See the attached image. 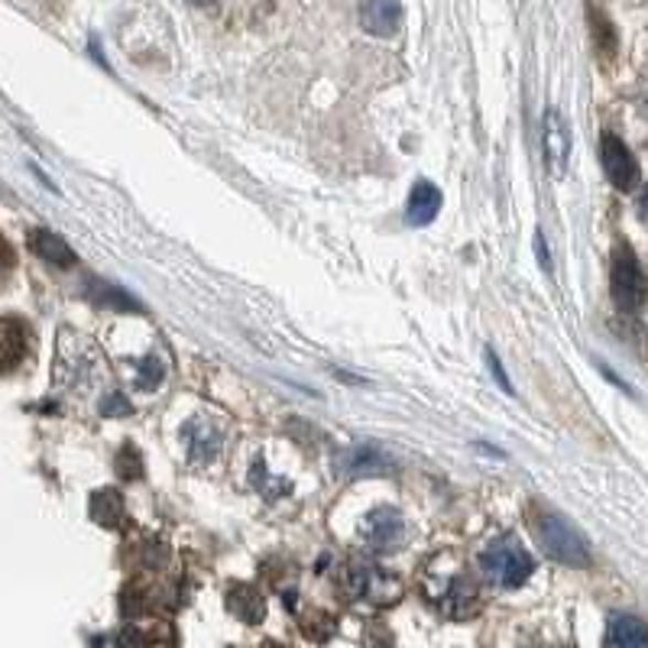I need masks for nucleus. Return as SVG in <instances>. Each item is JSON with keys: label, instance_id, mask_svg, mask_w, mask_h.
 Instances as JSON below:
<instances>
[{"label": "nucleus", "instance_id": "12", "mask_svg": "<svg viewBox=\"0 0 648 648\" xmlns=\"http://www.w3.org/2000/svg\"><path fill=\"white\" fill-rule=\"evenodd\" d=\"M606 642L613 648H648V626L639 616L613 613L606 623Z\"/></svg>", "mask_w": 648, "mask_h": 648}, {"label": "nucleus", "instance_id": "25", "mask_svg": "<svg viewBox=\"0 0 648 648\" xmlns=\"http://www.w3.org/2000/svg\"><path fill=\"white\" fill-rule=\"evenodd\" d=\"M536 250H539V263L544 267V270L551 272V257H548V247H544V240H536Z\"/></svg>", "mask_w": 648, "mask_h": 648}, {"label": "nucleus", "instance_id": "20", "mask_svg": "<svg viewBox=\"0 0 648 648\" xmlns=\"http://www.w3.org/2000/svg\"><path fill=\"white\" fill-rule=\"evenodd\" d=\"M117 477L120 480H140L143 477V457L133 444H123L120 447V457H117Z\"/></svg>", "mask_w": 648, "mask_h": 648}, {"label": "nucleus", "instance_id": "4", "mask_svg": "<svg viewBox=\"0 0 648 648\" xmlns=\"http://www.w3.org/2000/svg\"><path fill=\"white\" fill-rule=\"evenodd\" d=\"M344 591L350 600H364L377 606L396 603L402 596V587L392 574H386L374 561H360V558L344 568Z\"/></svg>", "mask_w": 648, "mask_h": 648}, {"label": "nucleus", "instance_id": "16", "mask_svg": "<svg viewBox=\"0 0 648 648\" xmlns=\"http://www.w3.org/2000/svg\"><path fill=\"white\" fill-rule=\"evenodd\" d=\"M91 516H95V522L117 529L123 522V496L117 489H98L91 496Z\"/></svg>", "mask_w": 648, "mask_h": 648}, {"label": "nucleus", "instance_id": "18", "mask_svg": "<svg viewBox=\"0 0 648 648\" xmlns=\"http://www.w3.org/2000/svg\"><path fill=\"white\" fill-rule=\"evenodd\" d=\"M250 484H253V489L257 493H263L267 499H279L282 493H289L292 486H289V480H282V477H270L267 474V461H257L253 464V471H250Z\"/></svg>", "mask_w": 648, "mask_h": 648}, {"label": "nucleus", "instance_id": "24", "mask_svg": "<svg viewBox=\"0 0 648 648\" xmlns=\"http://www.w3.org/2000/svg\"><path fill=\"white\" fill-rule=\"evenodd\" d=\"M117 648H150V646H147V639H143L137 629H123V633H120V639H117Z\"/></svg>", "mask_w": 648, "mask_h": 648}, {"label": "nucleus", "instance_id": "11", "mask_svg": "<svg viewBox=\"0 0 648 648\" xmlns=\"http://www.w3.org/2000/svg\"><path fill=\"white\" fill-rule=\"evenodd\" d=\"M402 23L399 0H364L360 3V26L374 36H392Z\"/></svg>", "mask_w": 648, "mask_h": 648}, {"label": "nucleus", "instance_id": "1", "mask_svg": "<svg viewBox=\"0 0 648 648\" xmlns=\"http://www.w3.org/2000/svg\"><path fill=\"white\" fill-rule=\"evenodd\" d=\"M422 591H425V600L432 603L441 616H447V619H467L480 606V596H477L474 581L461 568L432 564L425 571V577H422Z\"/></svg>", "mask_w": 648, "mask_h": 648}, {"label": "nucleus", "instance_id": "19", "mask_svg": "<svg viewBox=\"0 0 648 648\" xmlns=\"http://www.w3.org/2000/svg\"><path fill=\"white\" fill-rule=\"evenodd\" d=\"M230 606H234L247 623L263 619V596L257 594V591H250V587H237V591L230 594Z\"/></svg>", "mask_w": 648, "mask_h": 648}, {"label": "nucleus", "instance_id": "27", "mask_svg": "<svg viewBox=\"0 0 648 648\" xmlns=\"http://www.w3.org/2000/svg\"><path fill=\"white\" fill-rule=\"evenodd\" d=\"M188 3H195V7H208V3H215V0H188Z\"/></svg>", "mask_w": 648, "mask_h": 648}, {"label": "nucleus", "instance_id": "15", "mask_svg": "<svg viewBox=\"0 0 648 648\" xmlns=\"http://www.w3.org/2000/svg\"><path fill=\"white\" fill-rule=\"evenodd\" d=\"M0 350H3V374H13L17 364H20V360L26 357V350H30V331H26V324L7 318V322H3V331H0Z\"/></svg>", "mask_w": 648, "mask_h": 648}, {"label": "nucleus", "instance_id": "13", "mask_svg": "<svg viewBox=\"0 0 648 648\" xmlns=\"http://www.w3.org/2000/svg\"><path fill=\"white\" fill-rule=\"evenodd\" d=\"M30 250L40 257V260H46L50 267L55 270H72L78 260H75V253L68 250V244L53 234V230H43V227H36V230H30Z\"/></svg>", "mask_w": 648, "mask_h": 648}, {"label": "nucleus", "instance_id": "6", "mask_svg": "<svg viewBox=\"0 0 648 648\" xmlns=\"http://www.w3.org/2000/svg\"><path fill=\"white\" fill-rule=\"evenodd\" d=\"M360 539L370 551L377 554H386V551H396L402 548L406 541V519L396 506H379V509H370L360 522Z\"/></svg>", "mask_w": 648, "mask_h": 648}, {"label": "nucleus", "instance_id": "3", "mask_svg": "<svg viewBox=\"0 0 648 648\" xmlns=\"http://www.w3.org/2000/svg\"><path fill=\"white\" fill-rule=\"evenodd\" d=\"M532 522H536V536H539L544 554H551L561 564H571V568L591 564V544L564 516H558L554 509H539Z\"/></svg>", "mask_w": 648, "mask_h": 648}, {"label": "nucleus", "instance_id": "10", "mask_svg": "<svg viewBox=\"0 0 648 648\" xmlns=\"http://www.w3.org/2000/svg\"><path fill=\"white\" fill-rule=\"evenodd\" d=\"M337 471L344 477H377V474H389L392 471V461L377 451V447H350L337 457Z\"/></svg>", "mask_w": 648, "mask_h": 648}, {"label": "nucleus", "instance_id": "23", "mask_svg": "<svg viewBox=\"0 0 648 648\" xmlns=\"http://www.w3.org/2000/svg\"><path fill=\"white\" fill-rule=\"evenodd\" d=\"M486 367L496 374V382L506 389V392H512V382H509V377H506V370H503V364H499V357L493 354V350H486Z\"/></svg>", "mask_w": 648, "mask_h": 648}, {"label": "nucleus", "instance_id": "7", "mask_svg": "<svg viewBox=\"0 0 648 648\" xmlns=\"http://www.w3.org/2000/svg\"><path fill=\"white\" fill-rule=\"evenodd\" d=\"M541 156L554 179L568 172V156H571V130L558 110H544L541 117Z\"/></svg>", "mask_w": 648, "mask_h": 648}, {"label": "nucleus", "instance_id": "14", "mask_svg": "<svg viewBox=\"0 0 648 648\" xmlns=\"http://www.w3.org/2000/svg\"><path fill=\"white\" fill-rule=\"evenodd\" d=\"M441 212V192L434 188L432 182H415L412 185V195H409V224L412 227H425V224H432L434 217Z\"/></svg>", "mask_w": 648, "mask_h": 648}, {"label": "nucleus", "instance_id": "2", "mask_svg": "<svg viewBox=\"0 0 648 648\" xmlns=\"http://www.w3.org/2000/svg\"><path fill=\"white\" fill-rule=\"evenodd\" d=\"M480 571L489 584L503 587V591H516L522 587L532 571H536V561L532 554L522 548V541H516L512 536H503V539H493L480 551Z\"/></svg>", "mask_w": 648, "mask_h": 648}, {"label": "nucleus", "instance_id": "9", "mask_svg": "<svg viewBox=\"0 0 648 648\" xmlns=\"http://www.w3.org/2000/svg\"><path fill=\"white\" fill-rule=\"evenodd\" d=\"M182 444H185V454L195 461V464H205V461H215L217 454H220V444H224V434L217 429L215 422H208V419H192V422H185V429H182Z\"/></svg>", "mask_w": 648, "mask_h": 648}, {"label": "nucleus", "instance_id": "26", "mask_svg": "<svg viewBox=\"0 0 648 648\" xmlns=\"http://www.w3.org/2000/svg\"><path fill=\"white\" fill-rule=\"evenodd\" d=\"M639 212H642V217H648V188L642 192V198H639Z\"/></svg>", "mask_w": 648, "mask_h": 648}, {"label": "nucleus", "instance_id": "8", "mask_svg": "<svg viewBox=\"0 0 648 648\" xmlns=\"http://www.w3.org/2000/svg\"><path fill=\"white\" fill-rule=\"evenodd\" d=\"M600 160H603L606 179H609L619 192H633V188L639 185V162H636V156L629 153V147H626L619 137L606 133V137L600 140Z\"/></svg>", "mask_w": 648, "mask_h": 648}, {"label": "nucleus", "instance_id": "21", "mask_svg": "<svg viewBox=\"0 0 648 648\" xmlns=\"http://www.w3.org/2000/svg\"><path fill=\"white\" fill-rule=\"evenodd\" d=\"M162 377H165V367H162V360L156 354L137 360V386H140V389H156L162 382Z\"/></svg>", "mask_w": 648, "mask_h": 648}, {"label": "nucleus", "instance_id": "17", "mask_svg": "<svg viewBox=\"0 0 648 648\" xmlns=\"http://www.w3.org/2000/svg\"><path fill=\"white\" fill-rule=\"evenodd\" d=\"M88 299L91 302H98V305H114V309H123V312H140V305H137V299L133 295H127V292H120L117 285H110V282H101V279H88Z\"/></svg>", "mask_w": 648, "mask_h": 648}, {"label": "nucleus", "instance_id": "5", "mask_svg": "<svg viewBox=\"0 0 648 648\" xmlns=\"http://www.w3.org/2000/svg\"><path fill=\"white\" fill-rule=\"evenodd\" d=\"M609 289L619 309L626 312H639L648 299V279L636 253L629 247H616L613 253V276H609Z\"/></svg>", "mask_w": 648, "mask_h": 648}, {"label": "nucleus", "instance_id": "22", "mask_svg": "<svg viewBox=\"0 0 648 648\" xmlns=\"http://www.w3.org/2000/svg\"><path fill=\"white\" fill-rule=\"evenodd\" d=\"M101 415H108V419L130 415V402H127V396H120V392H110L108 399L101 402Z\"/></svg>", "mask_w": 648, "mask_h": 648}]
</instances>
